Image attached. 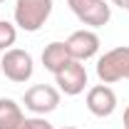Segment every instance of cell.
<instances>
[{
	"label": "cell",
	"mask_w": 129,
	"mask_h": 129,
	"mask_svg": "<svg viewBox=\"0 0 129 129\" xmlns=\"http://www.w3.org/2000/svg\"><path fill=\"white\" fill-rule=\"evenodd\" d=\"M52 15V0H15L13 20L15 27L25 32H37Z\"/></svg>",
	"instance_id": "obj_1"
},
{
	"label": "cell",
	"mask_w": 129,
	"mask_h": 129,
	"mask_svg": "<svg viewBox=\"0 0 129 129\" xmlns=\"http://www.w3.org/2000/svg\"><path fill=\"white\" fill-rule=\"evenodd\" d=\"M97 77L102 84L127 80L129 77V45H119L114 50H107L97 60Z\"/></svg>",
	"instance_id": "obj_2"
},
{
	"label": "cell",
	"mask_w": 129,
	"mask_h": 129,
	"mask_svg": "<svg viewBox=\"0 0 129 129\" xmlns=\"http://www.w3.org/2000/svg\"><path fill=\"white\" fill-rule=\"evenodd\" d=\"M0 70H3V75L10 82L22 84V82H27L32 77V72H35V60H32V55L27 50L10 47V50H5L3 57H0Z\"/></svg>",
	"instance_id": "obj_3"
},
{
	"label": "cell",
	"mask_w": 129,
	"mask_h": 129,
	"mask_svg": "<svg viewBox=\"0 0 129 129\" xmlns=\"http://www.w3.org/2000/svg\"><path fill=\"white\" fill-rule=\"evenodd\" d=\"M60 89L52 84H32L30 89H25L22 104L25 109H30L35 117H45V114L55 112L60 107Z\"/></svg>",
	"instance_id": "obj_4"
},
{
	"label": "cell",
	"mask_w": 129,
	"mask_h": 129,
	"mask_svg": "<svg viewBox=\"0 0 129 129\" xmlns=\"http://www.w3.org/2000/svg\"><path fill=\"white\" fill-rule=\"evenodd\" d=\"M67 5L82 25L89 27H102L112 20V5L107 0H67Z\"/></svg>",
	"instance_id": "obj_5"
},
{
	"label": "cell",
	"mask_w": 129,
	"mask_h": 129,
	"mask_svg": "<svg viewBox=\"0 0 129 129\" xmlns=\"http://www.w3.org/2000/svg\"><path fill=\"white\" fill-rule=\"evenodd\" d=\"M64 45H67V52H70V57L72 60H77V62H87V60H92L97 57V52H99V35L94 30H89V27H82V30H75L67 40H64Z\"/></svg>",
	"instance_id": "obj_6"
},
{
	"label": "cell",
	"mask_w": 129,
	"mask_h": 129,
	"mask_svg": "<svg viewBox=\"0 0 129 129\" xmlns=\"http://www.w3.org/2000/svg\"><path fill=\"white\" fill-rule=\"evenodd\" d=\"M55 84H57V89H60L62 94H67V97L82 94L84 87H87V70H84V64L77 62V60H70V62L55 75Z\"/></svg>",
	"instance_id": "obj_7"
},
{
	"label": "cell",
	"mask_w": 129,
	"mask_h": 129,
	"mask_svg": "<svg viewBox=\"0 0 129 129\" xmlns=\"http://www.w3.org/2000/svg\"><path fill=\"white\" fill-rule=\"evenodd\" d=\"M89 114H94L99 119L104 117H112L114 109H117V94L109 84H94L87 89V99H84Z\"/></svg>",
	"instance_id": "obj_8"
},
{
	"label": "cell",
	"mask_w": 129,
	"mask_h": 129,
	"mask_svg": "<svg viewBox=\"0 0 129 129\" xmlns=\"http://www.w3.org/2000/svg\"><path fill=\"white\" fill-rule=\"evenodd\" d=\"M27 117L22 107L10 97H0V129H25Z\"/></svg>",
	"instance_id": "obj_9"
},
{
	"label": "cell",
	"mask_w": 129,
	"mask_h": 129,
	"mask_svg": "<svg viewBox=\"0 0 129 129\" xmlns=\"http://www.w3.org/2000/svg\"><path fill=\"white\" fill-rule=\"evenodd\" d=\"M70 60H72V57H70L64 42H57V40H55V42L45 45V50H42V67H45L47 72H52V75H57Z\"/></svg>",
	"instance_id": "obj_10"
},
{
	"label": "cell",
	"mask_w": 129,
	"mask_h": 129,
	"mask_svg": "<svg viewBox=\"0 0 129 129\" xmlns=\"http://www.w3.org/2000/svg\"><path fill=\"white\" fill-rule=\"evenodd\" d=\"M17 40V27L8 20H0V52L10 50Z\"/></svg>",
	"instance_id": "obj_11"
},
{
	"label": "cell",
	"mask_w": 129,
	"mask_h": 129,
	"mask_svg": "<svg viewBox=\"0 0 129 129\" xmlns=\"http://www.w3.org/2000/svg\"><path fill=\"white\" fill-rule=\"evenodd\" d=\"M25 129H55L50 124L45 117H30L27 122H25Z\"/></svg>",
	"instance_id": "obj_12"
},
{
	"label": "cell",
	"mask_w": 129,
	"mask_h": 129,
	"mask_svg": "<svg viewBox=\"0 0 129 129\" xmlns=\"http://www.w3.org/2000/svg\"><path fill=\"white\" fill-rule=\"evenodd\" d=\"M109 3H112V5H117V8H124V10L129 8V0H109Z\"/></svg>",
	"instance_id": "obj_13"
},
{
	"label": "cell",
	"mask_w": 129,
	"mask_h": 129,
	"mask_svg": "<svg viewBox=\"0 0 129 129\" xmlns=\"http://www.w3.org/2000/svg\"><path fill=\"white\" fill-rule=\"evenodd\" d=\"M122 124H124V129H129V104H127V109H124V117H122Z\"/></svg>",
	"instance_id": "obj_14"
},
{
	"label": "cell",
	"mask_w": 129,
	"mask_h": 129,
	"mask_svg": "<svg viewBox=\"0 0 129 129\" xmlns=\"http://www.w3.org/2000/svg\"><path fill=\"white\" fill-rule=\"evenodd\" d=\"M62 129H77V127H62Z\"/></svg>",
	"instance_id": "obj_15"
},
{
	"label": "cell",
	"mask_w": 129,
	"mask_h": 129,
	"mask_svg": "<svg viewBox=\"0 0 129 129\" xmlns=\"http://www.w3.org/2000/svg\"><path fill=\"white\" fill-rule=\"evenodd\" d=\"M3 3H5V0H0V5H3Z\"/></svg>",
	"instance_id": "obj_16"
},
{
	"label": "cell",
	"mask_w": 129,
	"mask_h": 129,
	"mask_svg": "<svg viewBox=\"0 0 129 129\" xmlns=\"http://www.w3.org/2000/svg\"><path fill=\"white\" fill-rule=\"evenodd\" d=\"M127 10H129V8H127Z\"/></svg>",
	"instance_id": "obj_17"
},
{
	"label": "cell",
	"mask_w": 129,
	"mask_h": 129,
	"mask_svg": "<svg viewBox=\"0 0 129 129\" xmlns=\"http://www.w3.org/2000/svg\"><path fill=\"white\" fill-rule=\"evenodd\" d=\"M127 80H129V77H127Z\"/></svg>",
	"instance_id": "obj_18"
}]
</instances>
